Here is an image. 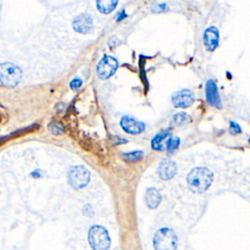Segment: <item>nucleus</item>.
Listing matches in <instances>:
<instances>
[{
    "mask_svg": "<svg viewBox=\"0 0 250 250\" xmlns=\"http://www.w3.org/2000/svg\"><path fill=\"white\" fill-rule=\"evenodd\" d=\"M124 17H126V14H124V12L122 11V12L120 13V17H118V18H117V21H121V20H122V18H124Z\"/></svg>",
    "mask_w": 250,
    "mask_h": 250,
    "instance_id": "22",
    "label": "nucleus"
},
{
    "mask_svg": "<svg viewBox=\"0 0 250 250\" xmlns=\"http://www.w3.org/2000/svg\"><path fill=\"white\" fill-rule=\"evenodd\" d=\"M120 125L122 129L128 134L138 135L145 130V124L131 116H123L120 120Z\"/></svg>",
    "mask_w": 250,
    "mask_h": 250,
    "instance_id": "8",
    "label": "nucleus"
},
{
    "mask_svg": "<svg viewBox=\"0 0 250 250\" xmlns=\"http://www.w3.org/2000/svg\"><path fill=\"white\" fill-rule=\"evenodd\" d=\"M21 68L11 62L0 63V81L7 87H15L21 80Z\"/></svg>",
    "mask_w": 250,
    "mask_h": 250,
    "instance_id": "4",
    "label": "nucleus"
},
{
    "mask_svg": "<svg viewBox=\"0 0 250 250\" xmlns=\"http://www.w3.org/2000/svg\"><path fill=\"white\" fill-rule=\"evenodd\" d=\"M177 166L176 163L170 159H164L159 163L157 172L162 180H170L176 174Z\"/></svg>",
    "mask_w": 250,
    "mask_h": 250,
    "instance_id": "12",
    "label": "nucleus"
},
{
    "mask_svg": "<svg viewBox=\"0 0 250 250\" xmlns=\"http://www.w3.org/2000/svg\"><path fill=\"white\" fill-rule=\"evenodd\" d=\"M88 241L93 250H108L110 246V237L107 230L99 225L90 228Z\"/></svg>",
    "mask_w": 250,
    "mask_h": 250,
    "instance_id": "3",
    "label": "nucleus"
},
{
    "mask_svg": "<svg viewBox=\"0 0 250 250\" xmlns=\"http://www.w3.org/2000/svg\"><path fill=\"white\" fill-rule=\"evenodd\" d=\"M118 62L111 56H104L97 65V73L100 78L106 79L113 75L117 69Z\"/></svg>",
    "mask_w": 250,
    "mask_h": 250,
    "instance_id": "6",
    "label": "nucleus"
},
{
    "mask_svg": "<svg viewBox=\"0 0 250 250\" xmlns=\"http://www.w3.org/2000/svg\"><path fill=\"white\" fill-rule=\"evenodd\" d=\"M179 145H180V139L172 137L170 139V141L168 142V144H167L166 149L168 150V152H173L174 150H176L178 148Z\"/></svg>",
    "mask_w": 250,
    "mask_h": 250,
    "instance_id": "19",
    "label": "nucleus"
},
{
    "mask_svg": "<svg viewBox=\"0 0 250 250\" xmlns=\"http://www.w3.org/2000/svg\"><path fill=\"white\" fill-rule=\"evenodd\" d=\"M143 151H140V150H135V151H131V152H127V153H124L122 155L123 159L127 162H136V161H139L143 158Z\"/></svg>",
    "mask_w": 250,
    "mask_h": 250,
    "instance_id": "16",
    "label": "nucleus"
},
{
    "mask_svg": "<svg viewBox=\"0 0 250 250\" xmlns=\"http://www.w3.org/2000/svg\"><path fill=\"white\" fill-rule=\"evenodd\" d=\"M206 99L209 104H211L212 106L222 108V103L218 92V88L213 80H208L206 83Z\"/></svg>",
    "mask_w": 250,
    "mask_h": 250,
    "instance_id": "10",
    "label": "nucleus"
},
{
    "mask_svg": "<svg viewBox=\"0 0 250 250\" xmlns=\"http://www.w3.org/2000/svg\"><path fill=\"white\" fill-rule=\"evenodd\" d=\"M188 115L186 112H179V113L174 115L173 122L176 125H182V124H184L188 120Z\"/></svg>",
    "mask_w": 250,
    "mask_h": 250,
    "instance_id": "18",
    "label": "nucleus"
},
{
    "mask_svg": "<svg viewBox=\"0 0 250 250\" xmlns=\"http://www.w3.org/2000/svg\"><path fill=\"white\" fill-rule=\"evenodd\" d=\"M67 179L69 185L73 188L79 189L88 185L90 181V173L85 167L81 165L73 166L67 173Z\"/></svg>",
    "mask_w": 250,
    "mask_h": 250,
    "instance_id": "5",
    "label": "nucleus"
},
{
    "mask_svg": "<svg viewBox=\"0 0 250 250\" xmlns=\"http://www.w3.org/2000/svg\"><path fill=\"white\" fill-rule=\"evenodd\" d=\"M74 30L80 33H90L93 30V21L87 14H80L72 22Z\"/></svg>",
    "mask_w": 250,
    "mask_h": 250,
    "instance_id": "9",
    "label": "nucleus"
},
{
    "mask_svg": "<svg viewBox=\"0 0 250 250\" xmlns=\"http://www.w3.org/2000/svg\"><path fill=\"white\" fill-rule=\"evenodd\" d=\"M81 85H82V80L79 78H74L69 83V86L72 90H77Z\"/></svg>",
    "mask_w": 250,
    "mask_h": 250,
    "instance_id": "20",
    "label": "nucleus"
},
{
    "mask_svg": "<svg viewBox=\"0 0 250 250\" xmlns=\"http://www.w3.org/2000/svg\"><path fill=\"white\" fill-rule=\"evenodd\" d=\"M118 1L115 0H105V1H97L98 10L103 14L111 13L117 6Z\"/></svg>",
    "mask_w": 250,
    "mask_h": 250,
    "instance_id": "15",
    "label": "nucleus"
},
{
    "mask_svg": "<svg viewBox=\"0 0 250 250\" xmlns=\"http://www.w3.org/2000/svg\"><path fill=\"white\" fill-rule=\"evenodd\" d=\"M49 130L53 133V134H56V135H60V134H62L64 129L62 127V124L60 123H57V122H51L48 126Z\"/></svg>",
    "mask_w": 250,
    "mask_h": 250,
    "instance_id": "17",
    "label": "nucleus"
},
{
    "mask_svg": "<svg viewBox=\"0 0 250 250\" xmlns=\"http://www.w3.org/2000/svg\"><path fill=\"white\" fill-rule=\"evenodd\" d=\"M172 138V134L166 130L163 132H160L151 141V146L155 150H164L167 147V144Z\"/></svg>",
    "mask_w": 250,
    "mask_h": 250,
    "instance_id": "13",
    "label": "nucleus"
},
{
    "mask_svg": "<svg viewBox=\"0 0 250 250\" xmlns=\"http://www.w3.org/2000/svg\"><path fill=\"white\" fill-rule=\"evenodd\" d=\"M145 198H146V205L151 209L156 208L161 201V195H160L159 191L154 188H149L146 190Z\"/></svg>",
    "mask_w": 250,
    "mask_h": 250,
    "instance_id": "14",
    "label": "nucleus"
},
{
    "mask_svg": "<svg viewBox=\"0 0 250 250\" xmlns=\"http://www.w3.org/2000/svg\"><path fill=\"white\" fill-rule=\"evenodd\" d=\"M219 31L215 26L208 27L203 35V42L208 51H214L219 45Z\"/></svg>",
    "mask_w": 250,
    "mask_h": 250,
    "instance_id": "11",
    "label": "nucleus"
},
{
    "mask_svg": "<svg viewBox=\"0 0 250 250\" xmlns=\"http://www.w3.org/2000/svg\"><path fill=\"white\" fill-rule=\"evenodd\" d=\"M194 101L193 93L190 90L183 89L172 96V103L176 107H188Z\"/></svg>",
    "mask_w": 250,
    "mask_h": 250,
    "instance_id": "7",
    "label": "nucleus"
},
{
    "mask_svg": "<svg viewBox=\"0 0 250 250\" xmlns=\"http://www.w3.org/2000/svg\"><path fill=\"white\" fill-rule=\"evenodd\" d=\"M154 250H177L178 238L175 231L164 228L158 229L153 237Z\"/></svg>",
    "mask_w": 250,
    "mask_h": 250,
    "instance_id": "2",
    "label": "nucleus"
},
{
    "mask_svg": "<svg viewBox=\"0 0 250 250\" xmlns=\"http://www.w3.org/2000/svg\"><path fill=\"white\" fill-rule=\"evenodd\" d=\"M213 176L207 168L197 167L189 172L187 181L189 188L194 192L205 191L212 184Z\"/></svg>",
    "mask_w": 250,
    "mask_h": 250,
    "instance_id": "1",
    "label": "nucleus"
},
{
    "mask_svg": "<svg viewBox=\"0 0 250 250\" xmlns=\"http://www.w3.org/2000/svg\"><path fill=\"white\" fill-rule=\"evenodd\" d=\"M230 132L231 134H239L241 132V128L237 123L230 122Z\"/></svg>",
    "mask_w": 250,
    "mask_h": 250,
    "instance_id": "21",
    "label": "nucleus"
}]
</instances>
